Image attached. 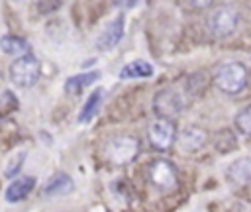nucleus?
I'll return each mask as SVG.
<instances>
[{
	"instance_id": "0eeeda50",
	"label": "nucleus",
	"mask_w": 251,
	"mask_h": 212,
	"mask_svg": "<svg viewBox=\"0 0 251 212\" xmlns=\"http://www.w3.org/2000/svg\"><path fill=\"white\" fill-rule=\"evenodd\" d=\"M147 137H149V143H151L153 149H157V151H167V149H171L173 143H175V139H176L175 122L157 118L155 122L149 124V128H147Z\"/></svg>"
},
{
	"instance_id": "423d86ee",
	"label": "nucleus",
	"mask_w": 251,
	"mask_h": 212,
	"mask_svg": "<svg viewBox=\"0 0 251 212\" xmlns=\"http://www.w3.org/2000/svg\"><path fill=\"white\" fill-rule=\"evenodd\" d=\"M153 108H155L159 118L173 122L176 116H180V112L184 108V98H182L180 92H176L173 88H163V90H159L155 94Z\"/></svg>"
},
{
	"instance_id": "9d476101",
	"label": "nucleus",
	"mask_w": 251,
	"mask_h": 212,
	"mask_svg": "<svg viewBox=\"0 0 251 212\" xmlns=\"http://www.w3.org/2000/svg\"><path fill=\"white\" fill-rule=\"evenodd\" d=\"M206 139H208V135H206V132H204L202 128L190 126V128H186V130L180 132V139H178V141H180V147H182L184 151L194 153V151H198V149L204 147Z\"/></svg>"
},
{
	"instance_id": "6ab92c4d",
	"label": "nucleus",
	"mask_w": 251,
	"mask_h": 212,
	"mask_svg": "<svg viewBox=\"0 0 251 212\" xmlns=\"http://www.w3.org/2000/svg\"><path fill=\"white\" fill-rule=\"evenodd\" d=\"M39 10H57L61 4L59 2H39V4H35Z\"/></svg>"
},
{
	"instance_id": "4468645a",
	"label": "nucleus",
	"mask_w": 251,
	"mask_h": 212,
	"mask_svg": "<svg viewBox=\"0 0 251 212\" xmlns=\"http://www.w3.org/2000/svg\"><path fill=\"white\" fill-rule=\"evenodd\" d=\"M71 188H73V179L65 173H57L47 181L43 190L45 194H67Z\"/></svg>"
},
{
	"instance_id": "7ed1b4c3",
	"label": "nucleus",
	"mask_w": 251,
	"mask_h": 212,
	"mask_svg": "<svg viewBox=\"0 0 251 212\" xmlns=\"http://www.w3.org/2000/svg\"><path fill=\"white\" fill-rule=\"evenodd\" d=\"M147 181L163 190V192H173L176 190L178 186V173H176V167L169 161V159H155L147 165Z\"/></svg>"
},
{
	"instance_id": "f257e3e1",
	"label": "nucleus",
	"mask_w": 251,
	"mask_h": 212,
	"mask_svg": "<svg viewBox=\"0 0 251 212\" xmlns=\"http://www.w3.org/2000/svg\"><path fill=\"white\" fill-rule=\"evenodd\" d=\"M139 153V139L135 135L110 137L102 147V157L110 165H127Z\"/></svg>"
},
{
	"instance_id": "9b49d317",
	"label": "nucleus",
	"mask_w": 251,
	"mask_h": 212,
	"mask_svg": "<svg viewBox=\"0 0 251 212\" xmlns=\"http://www.w3.org/2000/svg\"><path fill=\"white\" fill-rule=\"evenodd\" d=\"M35 186V179L33 177H20L16 181H12L4 192L8 202H20L22 198H25Z\"/></svg>"
},
{
	"instance_id": "1a4fd4ad",
	"label": "nucleus",
	"mask_w": 251,
	"mask_h": 212,
	"mask_svg": "<svg viewBox=\"0 0 251 212\" xmlns=\"http://www.w3.org/2000/svg\"><path fill=\"white\" fill-rule=\"evenodd\" d=\"M226 177L235 186H247V185H251V157H241V159L233 161L227 167Z\"/></svg>"
},
{
	"instance_id": "a211bd4d",
	"label": "nucleus",
	"mask_w": 251,
	"mask_h": 212,
	"mask_svg": "<svg viewBox=\"0 0 251 212\" xmlns=\"http://www.w3.org/2000/svg\"><path fill=\"white\" fill-rule=\"evenodd\" d=\"M235 126H237V130H239L241 133L251 135V106L245 108V110H241V112L235 116Z\"/></svg>"
},
{
	"instance_id": "39448f33",
	"label": "nucleus",
	"mask_w": 251,
	"mask_h": 212,
	"mask_svg": "<svg viewBox=\"0 0 251 212\" xmlns=\"http://www.w3.org/2000/svg\"><path fill=\"white\" fill-rule=\"evenodd\" d=\"M237 22H239V16L237 12L227 6V4H222V6H216L210 16H208V31L214 35V37H227L235 31L237 27Z\"/></svg>"
},
{
	"instance_id": "20e7f679",
	"label": "nucleus",
	"mask_w": 251,
	"mask_h": 212,
	"mask_svg": "<svg viewBox=\"0 0 251 212\" xmlns=\"http://www.w3.org/2000/svg\"><path fill=\"white\" fill-rule=\"evenodd\" d=\"M41 77V65L33 55H22L10 65V80L16 86L29 88L33 86Z\"/></svg>"
},
{
	"instance_id": "f8f14e48",
	"label": "nucleus",
	"mask_w": 251,
	"mask_h": 212,
	"mask_svg": "<svg viewBox=\"0 0 251 212\" xmlns=\"http://www.w3.org/2000/svg\"><path fill=\"white\" fill-rule=\"evenodd\" d=\"M151 75H153V67L147 61H141V59L127 63L120 73L122 79H147Z\"/></svg>"
},
{
	"instance_id": "6e6552de",
	"label": "nucleus",
	"mask_w": 251,
	"mask_h": 212,
	"mask_svg": "<svg viewBox=\"0 0 251 212\" xmlns=\"http://www.w3.org/2000/svg\"><path fill=\"white\" fill-rule=\"evenodd\" d=\"M124 24H126L124 16H118V18H114L112 22H108V24L104 26V29L100 31V35L96 37V47H98L100 51L112 49V47L122 39V35H124Z\"/></svg>"
},
{
	"instance_id": "f03ea898",
	"label": "nucleus",
	"mask_w": 251,
	"mask_h": 212,
	"mask_svg": "<svg viewBox=\"0 0 251 212\" xmlns=\"http://www.w3.org/2000/svg\"><path fill=\"white\" fill-rule=\"evenodd\" d=\"M247 69L241 63H224L214 73L216 86L226 94H237L247 86Z\"/></svg>"
},
{
	"instance_id": "ddd939ff",
	"label": "nucleus",
	"mask_w": 251,
	"mask_h": 212,
	"mask_svg": "<svg viewBox=\"0 0 251 212\" xmlns=\"http://www.w3.org/2000/svg\"><path fill=\"white\" fill-rule=\"evenodd\" d=\"M102 88H96L94 92H90V96L86 98V102L82 104V110H80V114H78V122L80 124H84V122H90L94 116H96V112H98V106H100V102H102Z\"/></svg>"
},
{
	"instance_id": "dca6fc26",
	"label": "nucleus",
	"mask_w": 251,
	"mask_h": 212,
	"mask_svg": "<svg viewBox=\"0 0 251 212\" xmlns=\"http://www.w3.org/2000/svg\"><path fill=\"white\" fill-rule=\"evenodd\" d=\"M0 49L8 55H22L27 51V41L18 35H4L0 39Z\"/></svg>"
},
{
	"instance_id": "2eb2a0df",
	"label": "nucleus",
	"mask_w": 251,
	"mask_h": 212,
	"mask_svg": "<svg viewBox=\"0 0 251 212\" xmlns=\"http://www.w3.org/2000/svg\"><path fill=\"white\" fill-rule=\"evenodd\" d=\"M96 79H98V73H96V71L82 73V75H75V77L67 79V82H65V90H67V92H73V94H78L84 86L92 84Z\"/></svg>"
},
{
	"instance_id": "f3484780",
	"label": "nucleus",
	"mask_w": 251,
	"mask_h": 212,
	"mask_svg": "<svg viewBox=\"0 0 251 212\" xmlns=\"http://www.w3.org/2000/svg\"><path fill=\"white\" fill-rule=\"evenodd\" d=\"M18 110V98L14 96V92L6 90L0 94V118H6L8 114Z\"/></svg>"
}]
</instances>
